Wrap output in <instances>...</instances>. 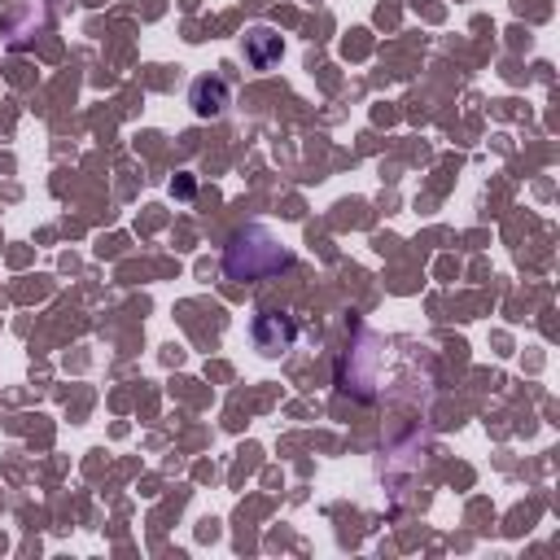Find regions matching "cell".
Wrapping results in <instances>:
<instances>
[{
  "label": "cell",
  "mask_w": 560,
  "mask_h": 560,
  "mask_svg": "<svg viewBox=\"0 0 560 560\" xmlns=\"http://www.w3.org/2000/svg\"><path fill=\"white\" fill-rule=\"evenodd\" d=\"M280 267H289V249L262 223L241 228L223 249V276L228 280H262V276H276Z\"/></svg>",
  "instance_id": "cell-1"
},
{
  "label": "cell",
  "mask_w": 560,
  "mask_h": 560,
  "mask_svg": "<svg viewBox=\"0 0 560 560\" xmlns=\"http://www.w3.org/2000/svg\"><path fill=\"white\" fill-rule=\"evenodd\" d=\"M293 319L289 315H280V311H258V319H254V346H258V354H267V359H280L289 346H293Z\"/></svg>",
  "instance_id": "cell-2"
},
{
  "label": "cell",
  "mask_w": 560,
  "mask_h": 560,
  "mask_svg": "<svg viewBox=\"0 0 560 560\" xmlns=\"http://www.w3.org/2000/svg\"><path fill=\"white\" fill-rule=\"evenodd\" d=\"M245 61L254 70H267L271 61H280V35L271 26H249L245 31Z\"/></svg>",
  "instance_id": "cell-3"
},
{
  "label": "cell",
  "mask_w": 560,
  "mask_h": 560,
  "mask_svg": "<svg viewBox=\"0 0 560 560\" xmlns=\"http://www.w3.org/2000/svg\"><path fill=\"white\" fill-rule=\"evenodd\" d=\"M223 105H228V88H223V79H197V83H192V109H197L201 118L223 114Z\"/></svg>",
  "instance_id": "cell-4"
}]
</instances>
